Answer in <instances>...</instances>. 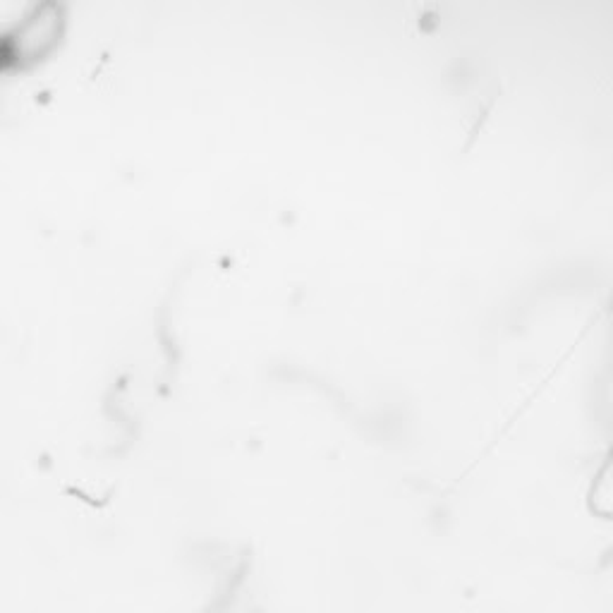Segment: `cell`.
Masks as SVG:
<instances>
[{"label": "cell", "instance_id": "1", "mask_svg": "<svg viewBox=\"0 0 613 613\" xmlns=\"http://www.w3.org/2000/svg\"><path fill=\"white\" fill-rule=\"evenodd\" d=\"M501 82L499 77H494L491 84L487 82L484 87L477 89V94L472 96V101L467 103L465 111H463V125L467 137H475L479 130H482L484 120H487V115L491 113V108H494V103L499 101L501 96Z\"/></svg>", "mask_w": 613, "mask_h": 613}, {"label": "cell", "instance_id": "2", "mask_svg": "<svg viewBox=\"0 0 613 613\" xmlns=\"http://www.w3.org/2000/svg\"><path fill=\"white\" fill-rule=\"evenodd\" d=\"M412 17H415V27L422 32H434L441 24V5L436 0H424V3H412Z\"/></svg>", "mask_w": 613, "mask_h": 613}]
</instances>
